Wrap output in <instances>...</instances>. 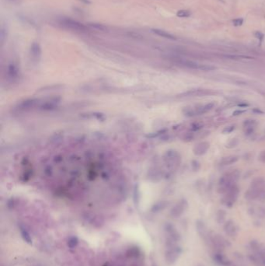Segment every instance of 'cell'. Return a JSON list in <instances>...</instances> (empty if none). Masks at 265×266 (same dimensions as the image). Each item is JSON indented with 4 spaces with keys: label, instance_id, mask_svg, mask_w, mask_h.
<instances>
[{
    "label": "cell",
    "instance_id": "6",
    "mask_svg": "<svg viewBox=\"0 0 265 266\" xmlns=\"http://www.w3.org/2000/svg\"><path fill=\"white\" fill-rule=\"evenodd\" d=\"M215 104L214 102L208 103V104L195 107L194 109H191L187 112H186V115H187V116H195V115H204V114L212 110L215 107Z\"/></svg>",
    "mask_w": 265,
    "mask_h": 266
},
{
    "label": "cell",
    "instance_id": "8",
    "mask_svg": "<svg viewBox=\"0 0 265 266\" xmlns=\"http://www.w3.org/2000/svg\"><path fill=\"white\" fill-rule=\"evenodd\" d=\"M187 202L185 200H181L178 203H176V205L173 206V208L172 209L170 214L173 217L175 218H177V217L181 216L183 214V213L184 212V210L187 208Z\"/></svg>",
    "mask_w": 265,
    "mask_h": 266
},
{
    "label": "cell",
    "instance_id": "18",
    "mask_svg": "<svg viewBox=\"0 0 265 266\" xmlns=\"http://www.w3.org/2000/svg\"><path fill=\"white\" fill-rule=\"evenodd\" d=\"M238 160V156H228L222 158L219 162V165L221 166H225L235 164Z\"/></svg>",
    "mask_w": 265,
    "mask_h": 266
},
{
    "label": "cell",
    "instance_id": "28",
    "mask_svg": "<svg viewBox=\"0 0 265 266\" xmlns=\"http://www.w3.org/2000/svg\"><path fill=\"white\" fill-rule=\"evenodd\" d=\"M254 36L257 39H258V40H259V41L261 42V43H262V41H264V34H263L262 32H261V31L254 32Z\"/></svg>",
    "mask_w": 265,
    "mask_h": 266
},
{
    "label": "cell",
    "instance_id": "35",
    "mask_svg": "<svg viewBox=\"0 0 265 266\" xmlns=\"http://www.w3.org/2000/svg\"><path fill=\"white\" fill-rule=\"evenodd\" d=\"M201 128H202V125H199L198 123H194L192 125V129L194 130V131H195V130L200 129Z\"/></svg>",
    "mask_w": 265,
    "mask_h": 266
},
{
    "label": "cell",
    "instance_id": "33",
    "mask_svg": "<svg viewBox=\"0 0 265 266\" xmlns=\"http://www.w3.org/2000/svg\"><path fill=\"white\" fill-rule=\"evenodd\" d=\"M258 215L261 217H262V218L265 217V208L260 209L258 210Z\"/></svg>",
    "mask_w": 265,
    "mask_h": 266
},
{
    "label": "cell",
    "instance_id": "23",
    "mask_svg": "<svg viewBox=\"0 0 265 266\" xmlns=\"http://www.w3.org/2000/svg\"><path fill=\"white\" fill-rule=\"evenodd\" d=\"M126 34H127V37H132L133 39H136V40H142L144 37L142 34L135 31H127Z\"/></svg>",
    "mask_w": 265,
    "mask_h": 266
},
{
    "label": "cell",
    "instance_id": "4",
    "mask_svg": "<svg viewBox=\"0 0 265 266\" xmlns=\"http://www.w3.org/2000/svg\"><path fill=\"white\" fill-rule=\"evenodd\" d=\"M164 160L168 167L171 170H175L181 164V156L174 150H170L166 153L164 156Z\"/></svg>",
    "mask_w": 265,
    "mask_h": 266
},
{
    "label": "cell",
    "instance_id": "11",
    "mask_svg": "<svg viewBox=\"0 0 265 266\" xmlns=\"http://www.w3.org/2000/svg\"><path fill=\"white\" fill-rule=\"evenodd\" d=\"M38 104V100H34V99H30V100H26L24 102L20 103L19 104H18L17 106V110L24 111L30 110V109L34 108L37 106V104Z\"/></svg>",
    "mask_w": 265,
    "mask_h": 266
},
{
    "label": "cell",
    "instance_id": "25",
    "mask_svg": "<svg viewBox=\"0 0 265 266\" xmlns=\"http://www.w3.org/2000/svg\"><path fill=\"white\" fill-rule=\"evenodd\" d=\"M225 216H226V213L224 210H219L217 213V220L219 223H222L225 220Z\"/></svg>",
    "mask_w": 265,
    "mask_h": 266
},
{
    "label": "cell",
    "instance_id": "29",
    "mask_svg": "<svg viewBox=\"0 0 265 266\" xmlns=\"http://www.w3.org/2000/svg\"><path fill=\"white\" fill-rule=\"evenodd\" d=\"M235 125H230V126H227L225 127V128H224L223 130H222V133L224 134H229V133H231L233 131L234 129H235Z\"/></svg>",
    "mask_w": 265,
    "mask_h": 266
},
{
    "label": "cell",
    "instance_id": "27",
    "mask_svg": "<svg viewBox=\"0 0 265 266\" xmlns=\"http://www.w3.org/2000/svg\"><path fill=\"white\" fill-rule=\"evenodd\" d=\"M243 18H236L233 20V24L235 27H240L243 25Z\"/></svg>",
    "mask_w": 265,
    "mask_h": 266
},
{
    "label": "cell",
    "instance_id": "12",
    "mask_svg": "<svg viewBox=\"0 0 265 266\" xmlns=\"http://www.w3.org/2000/svg\"><path fill=\"white\" fill-rule=\"evenodd\" d=\"M30 54L32 58L34 60H38L41 55V48L37 42H34L31 44L30 48Z\"/></svg>",
    "mask_w": 265,
    "mask_h": 266
},
{
    "label": "cell",
    "instance_id": "24",
    "mask_svg": "<svg viewBox=\"0 0 265 266\" xmlns=\"http://www.w3.org/2000/svg\"><path fill=\"white\" fill-rule=\"evenodd\" d=\"M78 239L77 237H76V236H73V237L70 238L69 240H68V246L70 247V248H74L75 247H76V245L78 244Z\"/></svg>",
    "mask_w": 265,
    "mask_h": 266
},
{
    "label": "cell",
    "instance_id": "9",
    "mask_svg": "<svg viewBox=\"0 0 265 266\" xmlns=\"http://www.w3.org/2000/svg\"><path fill=\"white\" fill-rule=\"evenodd\" d=\"M213 94L214 92L211 90L195 89L184 93V94H182V97H203V96L210 95V94Z\"/></svg>",
    "mask_w": 265,
    "mask_h": 266
},
{
    "label": "cell",
    "instance_id": "32",
    "mask_svg": "<svg viewBox=\"0 0 265 266\" xmlns=\"http://www.w3.org/2000/svg\"><path fill=\"white\" fill-rule=\"evenodd\" d=\"M259 160L262 163H265V150L261 152L259 155Z\"/></svg>",
    "mask_w": 265,
    "mask_h": 266
},
{
    "label": "cell",
    "instance_id": "20",
    "mask_svg": "<svg viewBox=\"0 0 265 266\" xmlns=\"http://www.w3.org/2000/svg\"><path fill=\"white\" fill-rule=\"evenodd\" d=\"M20 233H21V236H22L23 239H24V241H26V242L28 243V244H32L31 236H30V233H28V231H27V230L25 229V228H24V227H22V226H21V227H20Z\"/></svg>",
    "mask_w": 265,
    "mask_h": 266
},
{
    "label": "cell",
    "instance_id": "21",
    "mask_svg": "<svg viewBox=\"0 0 265 266\" xmlns=\"http://www.w3.org/2000/svg\"><path fill=\"white\" fill-rule=\"evenodd\" d=\"M7 35H8L7 27L3 24V25L1 26V28H0V41H1L2 44L4 43L6 39L7 38Z\"/></svg>",
    "mask_w": 265,
    "mask_h": 266
},
{
    "label": "cell",
    "instance_id": "5",
    "mask_svg": "<svg viewBox=\"0 0 265 266\" xmlns=\"http://www.w3.org/2000/svg\"><path fill=\"white\" fill-rule=\"evenodd\" d=\"M239 193H240V190H239V187L236 184L230 187L226 192L224 193L225 195L222 198V202H223L224 205L231 207L237 200Z\"/></svg>",
    "mask_w": 265,
    "mask_h": 266
},
{
    "label": "cell",
    "instance_id": "30",
    "mask_svg": "<svg viewBox=\"0 0 265 266\" xmlns=\"http://www.w3.org/2000/svg\"><path fill=\"white\" fill-rule=\"evenodd\" d=\"M257 200L261 201V202H265V185L264 188H263L262 191H261V194H260L259 195V198H258Z\"/></svg>",
    "mask_w": 265,
    "mask_h": 266
},
{
    "label": "cell",
    "instance_id": "3",
    "mask_svg": "<svg viewBox=\"0 0 265 266\" xmlns=\"http://www.w3.org/2000/svg\"><path fill=\"white\" fill-rule=\"evenodd\" d=\"M265 185V180L264 178H257L252 182L250 187L245 194V197L247 199L254 200L258 199L261 191Z\"/></svg>",
    "mask_w": 265,
    "mask_h": 266
},
{
    "label": "cell",
    "instance_id": "13",
    "mask_svg": "<svg viewBox=\"0 0 265 266\" xmlns=\"http://www.w3.org/2000/svg\"><path fill=\"white\" fill-rule=\"evenodd\" d=\"M224 230L226 234L230 236H235L238 233V230H237L236 226L232 220H229L224 226Z\"/></svg>",
    "mask_w": 265,
    "mask_h": 266
},
{
    "label": "cell",
    "instance_id": "36",
    "mask_svg": "<svg viewBox=\"0 0 265 266\" xmlns=\"http://www.w3.org/2000/svg\"><path fill=\"white\" fill-rule=\"evenodd\" d=\"M78 1L81 2V3H83V4H86V5H90L91 4L90 0H78Z\"/></svg>",
    "mask_w": 265,
    "mask_h": 266
},
{
    "label": "cell",
    "instance_id": "10",
    "mask_svg": "<svg viewBox=\"0 0 265 266\" xmlns=\"http://www.w3.org/2000/svg\"><path fill=\"white\" fill-rule=\"evenodd\" d=\"M209 147L210 145L208 142H200L194 146V147L193 148V152L196 156H202L207 153Z\"/></svg>",
    "mask_w": 265,
    "mask_h": 266
},
{
    "label": "cell",
    "instance_id": "7",
    "mask_svg": "<svg viewBox=\"0 0 265 266\" xmlns=\"http://www.w3.org/2000/svg\"><path fill=\"white\" fill-rule=\"evenodd\" d=\"M180 251L179 248L176 247V245L173 246H169L168 247V250L166 252V259L169 263H173L176 261V259L178 258V256H179Z\"/></svg>",
    "mask_w": 265,
    "mask_h": 266
},
{
    "label": "cell",
    "instance_id": "2",
    "mask_svg": "<svg viewBox=\"0 0 265 266\" xmlns=\"http://www.w3.org/2000/svg\"><path fill=\"white\" fill-rule=\"evenodd\" d=\"M58 24L60 26L69 30H75L78 32L89 31V27L87 25L78 22V20L73 19L69 17H62L58 19Z\"/></svg>",
    "mask_w": 265,
    "mask_h": 266
},
{
    "label": "cell",
    "instance_id": "14",
    "mask_svg": "<svg viewBox=\"0 0 265 266\" xmlns=\"http://www.w3.org/2000/svg\"><path fill=\"white\" fill-rule=\"evenodd\" d=\"M196 226H197V231L199 234H200V236H202L203 239L205 240L206 241H208L209 242V241H210L211 237L209 236L208 233L207 229H206L204 223L201 221H197V224H196Z\"/></svg>",
    "mask_w": 265,
    "mask_h": 266
},
{
    "label": "cell",
    "instance_id": "31",
    "mask_svg": "<svg viewBox=\"0 0 265 266\" xmlns=\"http://www.w3.org/2000/svg\"><path fill=\"white\" fill-rule=\"evenodd\" d=\"M192 166H193V169H194V171H197V170L200 168V164H199L197 161L194 160L192 162Z\"/></svg>",
    "mask_w": 265,
    "mask_h": 266
},
{
    "label": "cell",
    "instance_id": "16",
    "mask_svg": "<svg viewBox=\"0 0 265 266\" xmlns=\"http://www.w3.org/2000/svg\"><path fill=\"white\" fill-rule=\"evenodd\" d=\"M176 62H178L179 64L182 65V66L187 67V68H192V69H199L200 68V65L198 63L195 62L191 61V60H187V59H181V58H177L176 60Z\"/></svg>",
    "mask_w": 265,
    "mask_h": 266
},
{
    "label": "cell",
    "instance_id": "15",
    "mask_svg": "<svg viewBox=\"0 0 265 266\" xmlns=\"http://www.w3.org/2000/svg\"><path fill=\"white\" fill-rule=\"evenodd\" d=\"M151 32H153V34H155L156 35L160 36V37H163V38L169 39V40H176V37H175L173 34H172L169 32L166 31L164 30H162V29H158V28H152Z\"/></svg>",
    "mask_w": 265,
    "mask_h": 266
},
{
    "label": "cell",
    "instance_id": "1",
    "mask_svg": "<svg viewBox=\"0 0 265 266\" xmlns=\"http://www.w3.org/2000/svg\"><path fill=\"white\" fill-rule=\"evenodd\" d=\"M240 172L237 170L232 171L230 172L226 173L224 174L220 179H219L218 184V191L220 193H225L230 187L235 185V183L240 178Z\"/></svg>",
    "mask_w": 265,
    "mask_h": 266
},
{
    "label": "cell",
    "instance_id": "22",
    "mask_svg": "<svg viewBox=\"0 0 265 266\" xmlns=\"http://www.w3.org/2000/svg\"><path fill=\"white\" fill-rule=\"evenodd\" d=\"M191 16V11L187 9H180L176 12V17L179 18H187Z\"/></svg>",
    "mask_w": 265,
    "mask_h": 266
},
{
    "label": "cell",
    "instance_id": "37",
    "mask_svg": "<svg viewBox=\"0 0 265 266\" xmlns=\"http://www.w3.org/2000/svg\"><path fill=\"white\" fill-rule=\"evenodd\" d=\"M7 1L10 2V3H19V0H7Z\"/></svg>",
    "mask_w": 265,
    "mask_h": 266
},
{
    "label": "cell",
    "instance_id": "34",
    "mask_svg": "<svg viewBox=\"0 0 265 266\" xmlns=\"http://www.w3.org/2000/svg\"><path fill=\"white\" fill-rule=\"evenodd\" d=\"M245 111H244V110H236L233 112V115H234V116H237V115H242V114L244 113Z\"/></svg>",
    "mask_w": 265,
    "mask_h": 266
},
{
    "label": "cell",
    "instance_id": "26",
    "mask_svg": "<svg viewBox=\"0 0 265 266\" xmlns=\"http://www.w3.org/2000/svg\"><path fill=\"white\" fill-rule=\"evenodd\" d=\"M215 69H216V67L210 66V65L201 64L200 68H199V70H202V71H206V72L212 71V70H215Z\"/></svg>",
    "mask_w": 265,
    "mask_h": 266
},
{
    "label": "cell",
    "instance_id": "17",
    "mask_svg": "<svg viewBox=\"0 0 265 266\" xmlns=\"http://www.w3.org/2000/svg\"><path fill=\"white\" fill-rule=\"evenodd\" d=\"M257 122L255 120H246L243 122V126H244V132L246 135H250L253 133L256 127Z\"/></svg>",
    "mask_w": 265,
    "mask_h": 266
},
{
    "label": "cell",
    "instance_id": "19",
    "mask_svg": "<svg viewBox=\"0 0 265 266\" xmlns=\"http://www.w3.org/2000/svg\"><path fill=\"white\" fill-rule=\"evenodd\" d=\"M88 27L94 28L95 30H99L101 32H108L109 28L107 26L104 25V24H99V23H89L88 24Z\"/></svg>",
    "mask_w": 265,
    "mask_h": 266
}]
</instances>
